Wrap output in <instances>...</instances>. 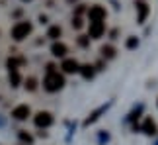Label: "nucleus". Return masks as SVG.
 Listing matches in <instances>:
<instances>
[{"mask_svg":"<svg viewBox=\"0 0 158 145\" xmlns=\"http://www.w3.org/2000/svg\"><path fill=\"white\" fill-rule=\"evenodd\" d=\"M43 86H45V90H49V92H57V90H60L64 86V77L59 75L57 71H55V72H47V77L43 81Z\"/></svg>","mask_w":158,"mask_h":145,"instance_id":"f257e3e1","label":"nucleus"},{"mask_svg":"<svg viewBox=\"0 0 158 145\" xmlns=\"http://www.w3.org/2000/svg\"><path fill=\"white\" fill-rule=\"evenodd\" d=\"M31 22H18L14 28H12V37H14L16 41H22V39H26L29 33H31Z\"/></svg>","mask_w":158,"mask_h":145,"instance_id":"f03ea898","label":"nucleus"},{"mask_svg":"<svg viewBox=\"0 0 158 145\" xmlns=\"http://www.w3.org/2000/svg\"><path fill=\"white\" fill-rule=\"evenodd\" d=\"M33 122H35L37 128H49V125L53 124V116L49 112H37L35 118H33Z\"/></svg>","mask_w":158,"mask_h":145,"instance_id":"7ed1b4c3","label":"nucleus"},{"mask_svg":"<svg viewBox=\"0 0 158 145\" xmlns=\"http://www.w3.org/2000/svg\"><path fill=\"white\" fill-rule=\"evenodd\" d=\"M88 18L90 22H104L106 20V8H102V6H92V8L88 10Z\"/></svg>","mask_w":158,"mask_h":145,"instance_id":"20e7f679","label":"nucleus"},{"mask_svg":"<svg viewBox=\"0 0 158 145\" xmlns=\"http://www.w3.org/2000/svg\"><path fill=\"white\" fill-rule=\"evenodd\" d=\"M106 33V24L104 22H90V37L100 39Z\"/></svg>","mask_w":158,"mask_h":145,"instance_id":"39448f33","label":"nucleus"},{"mask_svg":"<svg viewBox=\"0 0 158 145\" xmlns=\"http://www.w3.org/2000/svg\"><path fill=\"white\" fill-rule=\"evenodd\" d=\"M31 114V110H29V106L27 104H20V106H16L14 110H12V118L14 120H27V116Z\"/></svg>","mask_w":158,"mask_h":145,"instance_id":"423d86ee","label":"nucleus"},{"mask_svg":"<svg viewBox=\"0 0 158 145\" xmlns=\"http://www.w3.org/2000/svg\"><path fill=\"white\" fill-rule=\"evenodd\" d=\"M60 69H63L66 75H72V72H80V65H78L74 59H64L63 65H60Z\"/></svg>","mask_w":158,"mask_h":145,"instance_id":"0eeeda50","label":"nucleus"},{"mask_svg":"<svg viewBox=\"0 0 158 145\" xmlns=\"http://www.w3.org/2000/svg\"><path fill=\"white\" fill-rule=\"evenodd\" d=\"M137 12H139V16H137V22L139 24H143L144 20H147V16H148V4L147 2H141V0H139L137 2Z\"/></svg>","mask_w":158,"mask_h":145,"instance_id":"6e6552de","label":"nucleus"},{"mask_svg":"<svg viewBox=\"0 0 158 145\" xmlns=\"http://www.w3.org/2000/svg\"><path fill=\"white\" fill-rule=\"evenodd\" d=\"M66 51H69V47H66L64 43H60V41H55L53 47H51V53H53L55 57H64Z\"/></svg>","mask_w":158,"mask_h":145,"instance_id":"1a4fd4ad","label":"nucleus"},{"mask_svg":"<svg viewBox=\"0 0 158 145\" xmlns=\"http://www.w3.org/2000/svg\"><path fill=\"white\" fill-rule=\"evenodd\" d=\"M143 131L147 135H154L156 131H158V128H156V124H154V120L152 118H147L144 120V124H143Z\"/></svg>","mask_w":158,"mask_h":145,"instance_id":"9d476101","label":"nucleus"},{"mask_svg":"<svg viewBox=\"0 0 158 145\" xmlns=\"http://www.w3.org/2000/svg\"><path fill=\"white\" fill-rule=\"evenodd\" d=\"M20 82H22V77L18 72V69H10V84L12 86H18Z\"/></svg>","mask_w":158,"mask_h":145,"instance_id":"9b49d317","label":"nucleus"},{"mask_svg":"<svg viewBox=\"0 0 158 145\" xmlns=\"http://www.w3.org/2000/svg\"><path fill=\"white\" fill-rule=\"evenodd\" d=\"M80 75L84 78H92L94 77V67L92 65H84V67H80Z\"/></svg>","mask_w":158,"mask_h":145,"instance_id":"f8f14e48","label":"nucleus"},{"mask_svg":"<svg viewBox=\"0 0 158 145\" xmlns=\"http://www.w3.org/2000/svg\"><path fill=\"white\" fill-rule=\"evenodd\" d=\"M102 112H106V106H102V108H98V110H96V112L92 114V116H90V118L86 120V122H84V125H90V124H92V122H96V120L100 118V114H102Z\"/></svg>","mask_w":158,"mask_h":145,"instance_id":"ddd939ff","label":"nucleus"},{"mask_svg":"<svg viewBox=\"0 0 158 145\" xmlns=\"http://www.w3.org/2000/svg\"><path fill=\"white\" fill-rule=\"evenodd\" d=\"M102 55H104L106 59H111V57H115V49L111 45H104L102 47Z\"/></svg>","mask_w":158,"mask_h":145,"instance_id":"4468645a","label":"nucleus"},{"mask_svg":"<svg viewBox=\"0 0 158 145\" xmlns=\"http://www.w3.org/2000/svg\"><path fill=\"white\" fill-rule=\"evenodd\" d=\"M18 137H20V141L26 143V145H31V143H33V137L29 135L27 131H20V134H18Z\"/></svg>","mask_w":158,"mask_h":145,"instance_id":"2eb2a0df","label":"nucleus"},{"mask_svg":"<svg viewBox=\"0 0 158 145\" xmlns=\"http://www.w3.org/2000/svg\"><path fill=\"white\" fill-rule=\"evenodd\" d=\"M47 37H51V39H59V37H60V28H59V26L49 28V32H47Z\"/></svg>","mask_w":158,"mask_h":145,"instance_id":"dca6fc26","label":"nucleus"},{"mask_svg":"<svg viewBox=\"0 0 158 145\" xmlns=\"http://www.w3.org/2000/svg\"><path fill=\"white\" fill-rule=\"evenodd\" d=\"M23 86H26V90H29V92H31V90L37 88V81H35L33 77H29L27 81H26V84H23Z\"/></svg>","mask_w":158,"mask_h":145,"instance_id":"f3484780","label":"nucleus"},{"mask_svg":"<svg viewBox=\"0 0 158 145\" xmlns=\"http://www.w3.org/2000/svg\"><path fill=\"white\" fill-rule=\"evenodd\" d=\"M22 63H23V59H12L10 57L8 59V71L10 69H18V65H22Z\"/></svg>","mask_w":158,"mask_h":145,"instance_id":"a211bd4d","label":"nucleus"},{"mask_svg":"<svg viewBox=\"0 0 158 145\" xmlns=\"http://www.w3.org/2000/svg\"><path fill=\"white\" fill-rule=\"evenodd\" d=\"M82 26H84V22H82V18H80V16H76V18H74V20H72V28H76V29H80Z\"/></svg>","mask_w":158,"mask_h":145,"instance_id":"6ab92c4d","label":"nucleus"},{"mask_svg":"<svg viewBox=\"0 0 158 145\" xmlns=\"http://www.w3.org/2000/svg\"><path fill=\"white\" fill-rule=\"evenodd\" d=\"M137 45H139V39L137 37H129V39H127V47H129V49H135Z\"/></svg>","mask_w":158,"mask_h":145,"instance_id":"aec40b11","label":"nucleus"},{"mask_svg":"<svg viewBox=\"0 0 158 145\" xmlns=\"http://www.w3.org/2000/svg\"><path fill=\"white\" fill-rule=\"evenodd\" d=\"M90 43V39H88V35H80V39H78V45H82V47H86Z\"/></svg>","mask_w":158,"mask_h":145,"instance_id":"412c9836","label":"nucleus"},{"mask_svg":"<svg viewBox=\"0 0 158 145\" xmlns=\"http://www.w3.org/2000/svg\"><path fill=\"white\" fill-rule=\"evenodd\" d=\"M84 12H86V8H84V4H80L76 8V16H80V14H84Z\"/></svg>","mask_w":158,"mask_h":145,"instance_id":"4be33fe9","label":"nucleus"},{"mask_svg":"<svg viewBox=\"0 0 158 145\" xmlns=\"http://www.w3.org/2000/svg\"><path fill=\"white\" fill-rule=\"evenodd\" d=\"M47 72H55V65H47Z\"/></svg>","mask_w":158,"mask_h":145,"instance_id":"5701e85b","label":"nucleus"},{"mask_svg":"<svg viewBox=\"0 0 158 145\" xmlns=\"http://www.w3.org/2000/svg\"><path fill=\"white\" fill-rule=\"evenodd\" d=\"M69 2H76V0H69Z\"/></svg>","mask_w":158,"mask_h":145,"instance_id":"b1692460","label":"nucleus"}]
</instances>
